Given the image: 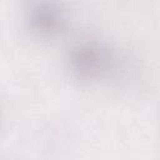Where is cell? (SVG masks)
<instances>
[{"instance_id": "obj_1", "label": "cell", "mask_w": 160, "mask_h": 160, "mask_svg": "<svg viewBox=\"0 0 160 160\" xmlns=\"http://www.w3.org/2000/svg\"><path fill=\"white\" fill-rule=\"evenodd\" d=\"M66 65L75 81L90 85L119 76L124 72L125 59L106 40L89 38L71 46Z\"/></svg>"}, {"instance_id": "obj_2", "label": "cell", "mask_w": 160, "mask_h": 160, "mask_svg": "<svg viewBox=\"0 0 160 160\" xmlns=\"http://www.w3.org/2000/svg\"><path fill=\"white\" fill-rule=\"evenodd\" d=\"M26 29L40 39H55L62 35L69 26V12L56 1H31L24 9Z\"/></svg>"}, {"instance_id": "obj_3", "label": "cell", "mask_w": 160, "mask_h": 160, "mask_svg": "<svg viewBox=\"0 0 160 160\" xmlns=\"http://www.w3.org/2000/svg\"><path fill=\"white\" fill-rule=\"evenodd\" d=\"M1 124H2V116H1V110H0V129H1Z\"/></svg>"}]
</instances>
